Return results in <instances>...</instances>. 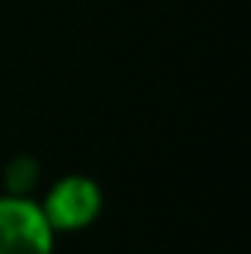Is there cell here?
Returning a JSON list of instances; mask_svg holds the SVG:
<instances>
[{"label":"cell","mask_w":251,"mask_h":254,"mask_svg":"<svg viewBox=\"0 0 251 254\" xmlns=\"http://www.w3.org/2000/svg\"><path fill=\"white\" fill-rule=\"evenodd\" d=\"M0 254H51V222L36 204L0 198Z\"/></svg>","instance_id":"1"},{"label":"cell","mask_w":251,"mask_h":254,"mask_svg":"<svg viewBox=\"0 0 251 254\" xmlns=\"http://www.w3.org/2000/svg\"><path fill=\"white\" fill-rule=\"evenodd\" d=\"M33 178H36V166H33L30 160L12 163V169H9V187H12V190H27V187L33 184Z\"/></svg>","instance_id":"3"},{"label":"cell","mask_w":251,"mask_h":254,"mask_svg":"<svg viewBox=\"0 0 251 254\" xmlns=\"http://www.w3.org/2000/svg\"><path fill=\"white\" fill-rule=\"evenodd\" d=\"M101 210V192L92 181L86 178H68L63 184H57V190L48 195V222L65 228V231H74V228H83L89 225Z\"/></svg>","instance_id":"2"}]
</instances>
